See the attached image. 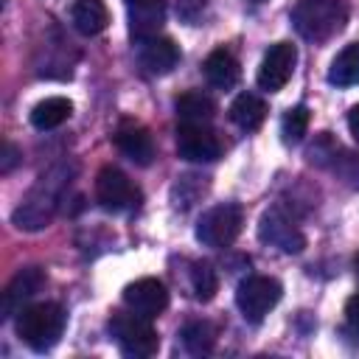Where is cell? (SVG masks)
<instances>
[{
  "label": "cell",
  "mask_w": 359,
  "mask_h": 359,
  "mask_svg": "<svg viewBox=\"0 0 359 359\" xmlns=\"http://www.w3.org/2000/svg\"><path fill=\"white\" fill-rule=\"evenodd\" d=\"M65 320H67L65 309L59 303H53V300H45V303H28L14 317V328H17V337L31 351L45 353L62 339Z\"/></svg>",
  "instance_id": "cell-2"
},
{
  "label": "cell",
  "mask_w": 359,
  "mask_h": 359,
  "mask_svg": "<svg viewBox=\"0 0 359 359\" xmlns=\"http://www.w3.org/2000/svg\"><path fill=\"white\" fill-rule=\"evenodd\" d=\"M70 115H73V104H70L65 95H50V98L39 101V104L31 109V123H34V129L48 132V129L62 126Z\"/></svg>",
  "instance_id": "cell-20"
},
{
  "label": "cell",
  "mask_w": 359,
  "mask_h": 359,
  "mask_svg": "<svg viewBox=\"0 0 359 359\" xmlns=\"http://www.w3.org/2000/svg\"><path fill=\"white\" fill-rule=\"evenodd\" d=\"M123 6L129 20V36L135 42H143L160 34L165 22V0H123Z\"/></svg>",
  "instance_id": "cell-12"
},
{
  "label": "cell",
  "mask_w": 359,
  "mask_h": 359,
  "mask_svg": "<svg viewBox=\"0 0 359 359\" xmlns=\"http://www.w3.org/2000/svg\"><path fill=\"white\" fill-rule=\"evenodd\" d=\"M123 303L140 317H160L168 306V289L157 278H137L123 289Z\"/></svg>",
  "instance_id": "cell-11"
},
{
  "label": "cell",
  "mask_w": 359,
  "mask_h": 359,
  "mask_svg": "<svg viewBox=\"0 0 359 359\" xmlns=\"http://www.w3.org/2000/svg\"><path fill=\"white\" fill-rule=\"evenodd\" d=\"M328 81L337 84V87H353V84H359V42L345 45L334 56V62L328 67Z\"/></svg>",
  "instance_id": "cell-21"
},
{
  "label": "cell",
  "mask_w": 359,
  "mask_h": 359,
  "mask_svg": "<svg viewBox=\"0 0 359 359\" xmlns=\"http://www.w3.org/2000/svg\"><path fill=\"white\" fill-rule=\"evenodd\" d=\"M112 140H115L118 151H121L123 157H129L132 163H137V165H149V163L154 160V154H157L149 129L140 126V123H135V121H123V123L115 129Z\"/></svg>",
  "instance_id": "cell-14"
},
{
  "label": "cell",
  "mask_w": 359,
  "mask_h": 359,
  "mask_svg": "<svg viewBox=\"0 0 359 359\" xmlns=\"http://www.w3.org/2000/svg\"><path fill=\"white\" fill-rule=\"evenodd\" d=\"M180 337H182L185 351L194 353V356H205L216 345V328L208 320H191V323H185L182 331H180Z\"/></svg>",
  "instance_id": "cell-22"
},
{
  "label": "cell",
  "mask_w": 359,
  "mask_h": 359,
  "mask_svg": "<svg viewBox=\"0 0 359 359\" xmlns=\"http://www.w3.org/2000/svg\"><path fill=\"white\" fill-rule=\"evenodd\" d=\"M230 121L244 132H255L266 121V101L255 93H241L230 104Z\"/></svg>",
  "instance_id": "cell-18"
},
{
  "label": "cell",
  "mask_w": 359,
  "mask_h": 359,
  "mask_svg": "<svg viewBox=\"0 0 359 359\" xmlns=\"http://www.w3.org/2000/svg\"><path fill=\"white\" fill-rule=\"evenodd\" d=\"M345 22L348 8L342 0H297L292 8V25L309 42H325L337 36Z\"/></svg>",
  "instance_id": "cell-3"
},
{
  "label": "cell",
  "mask_w": 359,
  "mask_h": 359,
  "mask_svg": "<svg viewBox=\"0 0 359 359\" xmlns=\"http://www.w3.org/2000/svg\"><path fill=\"white\" fill-rule=\"evenodd\" d=\"M348 129H351V135L359 140V104L351 107V112H348Z\"/></svg>",
  "instance_id": "cell-28"
},
{
  "label": "cell",
  "mask_w": 359,
  "mask_h": 359,
  "mask_svg": "<svg viewBox=\"0 0 359 359\" xmlns=\"http://www.w3.org/2000/svg\"><path fill=\"white\" fill-rule=\"evenodd\" d=\"M95 199H98V205L104 210L121 213V210H129V208H135L140 202V191L121 168L107 165L95 177Z\"/></svg>",
  "instance_id": "cell-8"
},
{
  "label": "cell",
  "mask_w": 359,
  "mask_h": 359,
  "mask_svg": "<svg viewBox=\"0 0 359 359\" xmlns=\"http://www.w3.org/2000/svg\"><path fill=\"white\" fill-rule=\"evenodd\" d=\"M241 224H244V210L241 205L236 202H222V205H213L210 210H205L196 222V241L205 244V247H213V250H222V247H230L238 233H241Z\"/></svg>",
  "instance_id": "cell-5"
},
{
  "label": "cell",
  "mask_w": 359,
  "mask_h": 359,
  "mask_svg": "<svg viewBox=\"0 0 359 359\" xmlns=\"http://www.w3.org/2000/svg\"><path fill=\"white\" fill-rule=\"evenodd\" d=\"M205 6H208V0H177V14L185 22H196L202 17Z\"/></svg>",
  "instance_id": "cell-25"
},
{
  "label": "cell",
  "mask_w": 359,
  "mask_h": 359,
  "mask_svg": "<svg viewBox=\"0 0 359 359\" xmlns=\"http://www.w3.org/2000/svg\"><path fill=\"white\" fill-rule=\"evenodd\" d=\"M70 174H73V171H70L67 163H59V165L48 168V171L34 182V188L20 199V205L14 208V213H11L14 227L28 230V233L48 227V224L53 222L56 210H59V202H62L65 188L70 185Z\"/></svg>",
  "instance_id": "cell-1"
},
{
  "label": "cell",
  "mask_w": 359,
  "mask_h": 359,
  "mask_svg": "<svg viewBox=\"0 0 359 359\" xmlns=\"http://www.w3.org/2000/svg\"><path fill=\"white\" fill-rule=\"evenodd\" d=\"M258 238L269 247H278L280 252H289V255H294L306 247V236L300 233L297 222L280 205H272L269 210H264V216L258 222Z\"/></svg>",
  "instance_id": "cell-7"
},
{
  "label": "cell",
  "mask_w": 359,
  "mask_h": 359,
  "mask_svg": "<svg viewBox=\"0 0 359 359\" xmlns=\"http://www.w3.org/2000/svg\"><path fill=\"white\" fill-rule=\"evenodd\" d=\"M174 109L182 123H208L216 115V101L199 90H188V93L177 95Z\"/></svg>",
  "instance_id": "cell-19"
},
{
  "label": "cell",
  "mask_w": 359,
  "mask_h": 359,
  "mask_svg": "<svg viewBox=\"0 0 359 359\" xmlns=\"http://www.w3.org/2000/svg\"><path fill=\"white\" fill-rule=\"evenodd\" d=\"M202 73H205V79H208L216 90H230V87H236L238 79H241V65H238V59H236L227 48H216V50H210V53L205 56Z\"/></svg>",
  "instance_id": "cell-16"
},
{
  "label": "cell",
  "mask_w": 359,
  "mask_h": 359,
  "mask_svg": "<svg viewBox=\"0 0 359 359\" xmlns=\"http://www.w3.org/2000/svg\"><path fill=\"white\" fill-rule=\"evenodd\" d=\"M140 45V53H137V59H140V65L146 67V73H151V76H163V73H171L174 67H177V62H180V48L174 45V39H168V36H151V39H143V42H137Z\"/></svg>",
  "instance_id": "cell-15"
},
{
  "label": "cell",
  "mask_w": 359,
  "mask_h": 359,
  "mask_svg": "<svg viewBox=\"0 0 359 359\" xmlns=\"http://www.w3.org/2000/svg\"><path fill=\"white\" fill-rule=\"evenodd\" d=\"M283 289L275 278L266 275H250L236 289V306L247 323H261L280 300Z\"/></svg>",
  "instance_id": "cell-6"
},
{
  "label": "cell",
  "mask_w": 359,
  "mask_h": 359,
  "mask_svg": "<svg viewBox=\"0 0 359 359\" xmlns=\"http://www.w3.org/2000/svg\"><path fill=\"white\" fill-rule=\"evenodd\" d=\"M353 266H356V278H359V252H356V261H353Z\"/></svg>",
  "instance_id": "cell-29"
},
{
  "label": "cell",
  "mask_w": 359,
  "mask_h": 359,
  "mask_svg": "<svg viewBox=\"0 0 359 359\" xmlns=\"http://www.w3.org/2000/svg\"><path fill=\"white\" fill-rule=\"evenodd\" d=\"M42 286H45V272H42L39 266H25V269H20V272L8 280L6 292H3V320L17 317V314L31 303V297H34Z\"/></svg>",
  "instance_id": "cell-13"
},
{
  "label": "cell",
  "mask_w": 359,
  "mask_h": 359,
  "mask_svg": "<svg viewBox=\"0 0 359 359\" xmlns=\"http://www.w3.org/2000/svg\"><path fill=\"white\" fill-rule=\"evenodd\" d=\"M250 3H264V0H250Z\"/></svg>",
  "instance_id": "cell-30"
},
{
  "label": "cell",
  "mask_w": 359,
  "mask_h": 359,
  "mask_svg": "<svg viewBox=\"0 0 359 359\" xmlns=\"http://www.w3.org/2000/svg\"><path fill=\"white\" fill-rule=\"evenodd\" d=\"M309 121H311V112L309 107L297 104V107H289L283 112V121H280V135L286 143H300L306 129H309Z\"/></svg>",
  "instance_id": "cell-24"
},
{
  "label": "cell",
  "mask_w": 359,
  "mask_h": 359,
  "mask_svg": "<svg viewBox=\"0 0 359 359\" xmlns=\"http://www.w3.org/2000/svg\"><path fill=\"white\" fill-rule=\"evenodd\" d=\"M297 65V48L292 42H275L269 45V50L261 59L258 67V87L266 93H278L286 87V81L292 79Z\"/></svg>",
  "instance_id": "cell-10"
},
{
  "label": "cell",
  "mask_w": 359,
  "mask_h": 359,
  "mask_svg": "<svg viewBox=\"0 0 359 359\" xmlns=\"http://www.w3.org/2000/svg\"><path fill=\"white\" fill-rule=\"evenodd\" d=\"M109 334L115 337L121 353L132 356V359H149L160 348V337H157L154 325L149 323V317H140L135 311L132 314L115 311L109 317Z\"/></svg>",
  "instance_id": "cell-4"
},
{
  "label": "cell",
  "mask_w": 359,
  "mask_h": 359,
  "mask_svg": "<svg viewBox=\"0 0 359 359\" xmlns=\"http://www.w3.org/2000/svg\"><path fill=\"white\" fill-rule=\"evenodd\" d=\"M177 154L188 163H213L222 157V143L213 129H208V123H180Z\"/></svg>",
  "instance_id": "cell-9"
},
{
  "label": "cell",
  "mask_w": 359,
  "mask_h": 359,
  "mask_svg": "<svg viewBox=\"0 0 359 359\" xmlns=\"http://www.w3.org/2000/svg\"><path fill=\"white\" fill-rule=\"evenodd\" d=\"M20 149L11 140H3V151H0V174H11V168L20 163Z\"/></svg>",
  "instance_id": "cell-26"
},
{
  "label": "cell",
  "mask_w": 359,
  "mask_h": 359,
  "mask_svg": "<svg viewBox=\"0 0 359 359\" xmlns=\"http://www.w3.org/2000/svg\"><path fill=\"white\" fill-rule=\"evenodd\" d=\"M191 289H194V297L202 303L213 300V294L219 292V275L208 261H196L191 266Z\"/></svg>",
  "instance_id": "cell-23"
},
{
  "label": "cell",
  "mask_w": 359,
  "mask_h": 359,
  "mask_svg": "<svg viewBox=\"0 0 359 359\" xmlns=\"http://www.w3.org/2000/svg\"><path fill=\"white\" fill-rule=\"evenodd\" d=\"M70 20H73L79 34L95 36L109 25V11L101 0H76L70 8Z\"/></svg>",
  "instance_id": "cell-17"
},
{
  "label": "cell",
  "mask_w": 359,
  "mask_h": 359,
  "mask_svg": "<svg viewBox=\"0 0 359 359\" xmlns=\"http://www.w3.org/2000/svg\"><path fill=\"white\" fill-rule=\"evenodd\" d=\"M345 323H348V328L359 337V292L351 294L348 303H345Z\"/></svg>",
  "instance_id": "cell-27"
}]
</instances>
